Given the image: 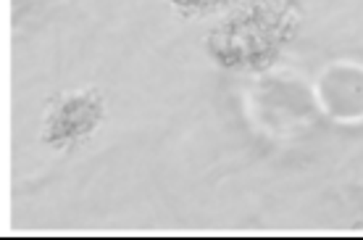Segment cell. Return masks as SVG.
I'll return each instance as SVG.
<instances>
[{"label":"cell","instance_id":"obj_1","mask_svg":"<svg viewBox=\"0 0 363 240\" xmlns=\"http://www.w3.org/2000/svg\"><path fill=\"white\" fill-rule=\"evenodd\" d=\"M100 103L90 95H74L64 106H58L55 114L48 121V140L53 143H69V140L82 138L84 132H90L98 124Z\"/></svg>","mask_w":363,"mask_h":240},{"label":"cell","instance_id":"obj_2","mask_svg":"<svg viewBox=\"0 0 363 240\" xmlns=\"http://www.w3.org/2000/svg\"><path fill=\"white\" fill-rule=\"evenodd\" d=\"M184 3H206V0H184Z\"/></svg>","mask_w":363,"mask_h":240}]
</instances>
